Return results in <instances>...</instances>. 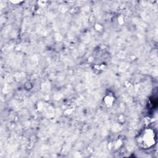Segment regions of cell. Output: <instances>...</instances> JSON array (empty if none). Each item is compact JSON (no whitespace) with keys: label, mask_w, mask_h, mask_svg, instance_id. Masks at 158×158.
<instances>
[{"label":"cell","mask_w":158,"mask_h":158,"mask_svg":"<svg viewBox=\"0 0 158 158\" xmlns=\"http://www.w3.org/2000/svg\"><path fill=\"white\" fill-rule=\"evenodd\" d=\"M139 143L144 147H151L154 144L155 136L152 130L148 129L144 131L138 138Z\"/></svg>","instance_id":"6da1fadb"}]
</instances>
